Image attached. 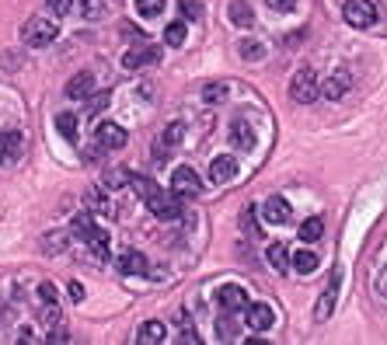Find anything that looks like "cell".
Wrapping results in <instances>:
<instances>
[{
  "instance_id": "cell-1",
  "label": "cell",
  "mask_w": 387,
  "mask_h": 345,
  "mask_svg": "<svg viewBox=\"0 0 387 345\" xmlns=\"http://www.w3.org/2000/svg\"><path fill=\"white\" fill-rule=\"evenodd\" d=\"M147 206H150V213L157 216V220H178L182 216V196H175V192H150L147 196Z\"/></svg>"
},
{
  "instance_id": "cell-2",
  "label": "cell",
  "mask_w": 387,
  "mask_h": 345,
  "mask_svg": "<svg viewBox=\"0 0 387 345\" xmlns=\"http://www.w3.org/2000/svg\"><path fill=\"white\" fill-rule=\"evenodd\" d=\"M317 74L311 70V67H304V70H297L293 74V81H290V98L297 101V105H307V101H314L317 98Z\"/></svg>"
},
{
  "instance_id": "cell-3",
  "label": "cell",
  "mask_w": 387,
  "mask_h": 345,
  "mask_svg": "<svg viewBox=\"0 0 387 345\" xmlns=\"http://www.w3.org/2000/svg\"><path fill=\"white\" fill-rule=\"evenodd\" d=\"M342 18L353 28H373L377 25V8H373V0H346Z\"/></svg>"
},
{
  "instance_id": "cell-4",
  "label": "cell",
  "mask_w": 387,
  "mask_h": 345,
  "mask_svg": "<svg viewBox=\"0 0 387 345\" xmlns=\"http://www.w3.org/2000/svg\"><path fill=\"white\" fill-rule=\"evenodd\" d=\"M154 63H160V45H157V42H140L136 49H129V52L123 56V67H126V70H147V67H154Z\"/></svg>"
},
{
  "instance_id": "cell-5",
  "label": "cell",
  "mask_w": 387,
  "mask_h": 345,
  "mask_svg": "<svg viewBox=\"0 0 387 345\" xmlns=\"http://www.w3.org/2000/svg\"><path fill=\"white\" fill-rule=\"evenodd\" d=\"M21 39L28 45H49L52 39H56V21H52V18H32L21 28Z\"/></svg>"
},
{
  "instance_id": "cell-6",
  "label": "cell",
  "mask_w": 387,
  "mask_h": 345,
  "mask_svg": "<svg viewBox=\"0 0 387 345\" xmlns=\"http://www.w3.org/2000/svg\"><path fill=\"white\" fill-rule=\"evenodd\" d=\"M171 192L189 199V196H199L202 192V182L192 167H175V175H171Z\"/></svg>"
},
{
  "instance_id": "cell-7",
  "label": "cell",
  "mask_w": 387,
  "mask_h": 345,
  "mask_svg": "<svg viewBox=\"0 0 387 345\" xmlns=\"http://www.w3.org/2000/svg\"><path fill=\"white\" fill-rule=\"evenodd\" d=\"M216 304L224 311H244L248 307V293L241 290V286L227 282V286H220V290H216Z\"/></svg>"
},
{
  "instance_id": "cell-8",
  "label": "cell",
  "mask_w": 387,
  "mask_h": 345,
  "mask_svg": "<svg viewBox=\"0 0 387 345\" xmlns=\"http://www.w3.org/2000/svg\"><path fill=\"white\" fill-rule=\"evenodd\" d=\"M244 324H248L251 331H269V328H272V307H269V304H251V300H248V307H244Z\"/></svg>"
},
{
  "instance_id": "cell-9",
  "label": "cell",
  "mask_w": 387,
  "mask_h": 345,
  "mask_svg": "<svg viewBox=\"0 0 387 345\" xmlns=\"http://www.w3.org/2000/svg\"><path fill=\"white\" fill-rule=\"evenodd\" d=\"M126 129L119 126V123H101L98 126V143L105 147V150H123L126 147Z\"/></svg>"
},
{
  "instance_id": "cell-10",
  "label": "cell",
  "mask_w": 387,
  "mask_h": 345,
  "mask_svg": "<svg viewBox=\"0 0 387 345\" xmlns=\"http://www.w3.org/2000/svg\"><path fill=\"white\" fill-rule=\"evenodd\" d=\"M335 300H339V275H331V282L321 290V300H317V307H314V321H328V317H331V307H335Z\"/></svg>"
},
{
  "instance_id": "cell-11",
  "label": "cell",
  "mask_w": 387,
  "mask_h": 345,
  "mask_svg": "<svg viewBox=\"0 0 387 345\" xmlns=\"http://www.w3.org/2000/svg\"><path fill=\"white\" fill-rule=\"evenodd\" d=\"M349 84H353V77H349V70H335L331 74L317 91L324 94V98H331V101H339V98H346V91H349Z\"/></svg>"
},
{
  "instance_id": "cell-12",
  "label": "cell",
  "mask_w": 387,
  "mask_h": 345,
  "mask_svg": "<svg viewBox=\"0 0 387 345\" xmlns=\"http://www.w3.org/2000/svg\"><path fill=\"white\" fill-rule=\"evenodd\" d=\"M231 143H234V150H255V126L251 123H244V119H238V123H231Z\"/></svg>"
},
{
  "instance_id": "cell-13",
  "label": "cell",
  "mask_w": 387,
  "mask_h": 345,
  "mask_svg": "<svg viewBox=\"0 0 387 345\" xmlns=\"http://www.w3.org/2000/svg\"><path fill=\"white\" fill-rule=\"evenodd\" d=\"M262 216H265V223H286L290 220V202L283 196H269L265 206H262Z\"/></svg>"
},
{
  "instance_id": "cell-14",
  "label": "cell",
  "mask_w": 387,
  "mask_h": 345,
  "mask_svg": "<svg viewBox=\"0 0 387 345\" xmlns=\"http://www.w3.org/2000/svg\"><path fill=\"white\" fill-rule=\"evenodd\" d=\"M234 175H238V160H234L231 154H220V157L209 164V178H213V182H220V185L231 182Z\"/></svg>"
},
{
  "instance_id": "cell-15",
  "label": "cell",
  "mask_w": 387,
  "mask_h": 345,
  "mask_svg": "<svg viewBox=\"0 0 387 345\" xmlns=\"http://www.w3.org/2000/svg\"><path fill=\"white\" fill-rule=\"evenodd\" d=\"M91 91H94V74H91V70H81V74H74V77L67 81V98H74V101L87 98Z\"/></svg>"
},
{
  "instance_id": "cell-16",
  "label": "cell",
  "mask_w": 387,
  "mask_h": 345,
  "mask_svg": "<svg viewBox=\"0 0 387 345\" xmlns=\"http://www.w3.org/2000/svg\"><path fill=\"white\" fill-rule=\"evenodd\" d=\"M116 269H119L123 275H143V272H147V258H143L140 251H126V255L116 258Z\"/></svg>"
},
{
  "instance_id": "cell-17",
  "label": "cell",
  "mask_w": 387,
  "mask_h": 345,
  "mask_svg": "<svg viewBox=\"0 0 387 345\" xmlns=\"http://www.w3.org/2000/svg\"><path fill=\"white\" fill-rule=\"evenodd\" d=\"M18 157H21V133L8 129L0 136V160H18Z\"/></svg>"
},
{
  "instance_id": "cell-18",
  "label": "cell",
  "mask_w": 387,
  "mask_h": 345,
  "mask_svg": "<svg viewBox=\"0 0 387 345\" xmlns=\"http://www.w3.org/2000/svg\"><path fill=\"white\" fill-rule=\"evenodd\" d=\"M143 345H157V342H164L168 338V328H164L160 321H147L143 328H140V335H136Z\"/></svg>"
},
{
  "instance_id": "cell-19",
  "label": "cell",
  "mask_w": 387,
  "mask_h": 345,
  "mask_svg": "<svg viewBox=\"0 0 387 345\" xmlns=\"http://www.w3.org/2000/svg\"><path fill=\"white\" fill-rule=\"evenodd\" d=\"M321 234H324V223H321V216H311V220H304V223H300V241H304V244L321 241Z\"/></svg>"
},
{
  "instance_id": "cell-20",
  "label": "cell",
  "mask_w": 387,
  "mask_h": 345,
  "mask_svg": "<svg viewBox=\"0 0 387 345\" xmlns=\"http://www.w3.org/2000/svg\"><path fill=\"white\" fill-rule=\"evenodd\" d=\"M265 255H269V262H272L275 272H286V269H290V251H286L283 244H269Z\"/></svg>"
},
{
  "instance_id": "cell-21",
  "label": "cell",
  "mask_w": 387,
  "mask_h": 345,
  "mask_svg": "<svg viewBox=\"0 0 387 345\" xmlns=\"http://www.w3.org/2000/svg\"><path fill=\"white\" fill-rule=\"evenodd\" d=\"M290 262H293V269H297V272H304V275H311V272L317 269V255H314V251H307V248H304V251H297Z\"/></svg>"
},
{
  "instance_id": "cell-22",
  "label": "cell",
  "mask_w": 387,
  "mask_h": 345,
  "mask_svg": "<svg viewBox=\"0 0 387 345\" xmlns=\"http://www.w3.org/2000/svg\"><path fill=\"white\" fill-rule=\"evenodd\" d=\"M231 21H234V25H241V28L255 21V14H251V8L244 4V0H231Z\"/></svg>"
},
{
  "instance_id": "cell-23",
  "label": "cell",
  "mask_w": 387,
  "mask_h": 345,
  "mask_svg": "<svg viewBox=\"0 0 387 345\" xmlns=\"http://www.w3.org/2000/svg\"><path fill=\"white\" fill-rule=\"evenodd\" d=\"M227 94H231V87H227L224 81H209V84L202 87V98H206L209 105H216V101H224Z\"/></svg>"
},
{
  "instance_id": "cell-24",
  "label": "cell",
  "mask_w": 387,
  "mask_h": 345,
  "mask_svg": "<svg viewBox=\"0 0 387 345\" xmlns=\"http://www.w3.org/2000/svg\"><path fill=\"white\" fill-rule=\"evenodd\" d=\"M56 129L63 133V140H77V115H70V112H63V115H56Z\"/></svg>"
},
{
  "instance_id": "cell-25",
  "label": "cell",
  "mask_w": 387,
  "mask_h": 345,
  "mask_svg": "<svg viewBox=\"0 0 387 345\" xmlns=\"http://www.w3.org/2000/svg\"><path fill=\"white\" fill-rule=\"evenodd\" d=\"M238 52L244 56V60H262V42L258 39H241V45H238Z\"/></svg>"
},
{
  "instance_id": "cell-26",
  "label": "cell",
  "mask_w": 387,
  "mask_h": 345,
  "mask_svg": "<svg viewBox=\"0 0 387 345\" xmlns=\"http://www.w3.org/2000/svg\"><path fill=\"white\" fill-rule=\"evenodd\" d=\"M164 42L182 45V42H185V21H171L168 28H164Z\"/></svg>"
},
{
  "instance_id": "cell-27",
  "label": "cell",
  "mask_w": 387,
  "mask_h": 345,
  "mask_svg": "<svg viewBox=\"0 0 387 345\" xmlns=\"http://www.w3.org/2000/svg\"><path fill=\"white\" fill-rule=\"evenodd\" d=\"M87 244H91V251H94L98 258L108 255V234H105V230H94V234L87 238Z\"/></svg>"
},
{
  "instance_id": "cell-28",
  "label": "cell",
  "mask_w": 387,
  "mask_h": 345,
  "mask_svg": "<svg viewBox=\"0 0 387 345\" xmlns=\"http://www.w3.org/2000/svg\"><path fill=\"white\" fill-rule=\"evenodd\" d=\"M216 335L224 338V342H231V338H238V328H234V321H231V311L216 321Z\"/></svg>"
},
{
  "instance_id": "cell-29",
  "label": "cell",
  "mask_w": 387,
  "mask_h": 345,
  "mask_svg": "<svg viewBox=\"0 0 387 345\" xmlns=\"http://www.w3.org/2000/svg\"><path fill=\"white\" fill-rule=\"evenodd\" d=\"M74 230H77V234H81V241H87V238L94 234V230H98V227H94V220H91L87 213H81V216L74 220Z\"/></svg>"
},
{
  "instance_id": "cell-30",
  "label": "cell",
  "mask_w": 387,
  "mask_h": 345,
  "mask_svg": "<svg viewBox=\"0 0 387 345\" xmlns=\"http://www.w3.org/2000/svg\"><path fill=\"white\" fill-rule=\"evenodd\" d=\"M136 11H140L143 18H157V14L164 11V0H136Z\"/></svg>"
},
{
  "instance_id": "cell-31",
  "label": "cell",
  "mask_w": 387,
  "mask_h": 345,
  "mask_svg": "<svg viewBox=\"0 0 387 345\" xmlns=\"http://www.w3.org/2000/svg\"><path fill=\"white\" fill-rule=\"evenodd\" d=\"M182 18L185 21H199V14H202V4H199V0H182Z\"/></svg>"
},
{
  "instance_id": "cell-32",
  "label": "cell",
  "mask_w": 387,
  "mask_h": 345,
  "mask_svg": "<svg viewBox=\"0 0 387 345\" xmlns=\"http://www.w3.org/2000/svg\"><path fill=\"white\" fill-rule=\"evenodd\" d=\"M101 11H105L101 0H81V14L84 18H101Z\"/></svg>"
},
{
  "instance_id": "cell-33",
  "label": "cell",
  "mask_w": 387,
  "mask_h": 345,
  "mask_svg": "<svg viewBox=\"0 0 387 345\" xmlns=\"http://www.w3.org/2000/svg\"><path fill=\"white\" fill-rule=\"evenodd\" d=\"M178 140H182V123H171L168 129H164V136H160V143H164V147H168V143L175 147Z\"/></svg>"
},
{
  "instance_id": "cell-34",
  "label": "cell",
  "mask_w": 387,
  "mask_h": 345,
  "mask_svg": "<svg viewBox=\"0 0 387 345\" xmlns=\"http://www.w3.org/2000/svg\"><path fill=\"white\" fill-rule=\"evenodd\" d=\"M87 98H91V105H87V112H101V108L108 105V98H112V94H108V91H98V94H94V91H91Z\"/></svg>"
},
{
  "instance_id": "cell-35",
  "label": "cell",
  "mask_w": 387,
  "mask_h": 345,
  "mask_svg": "<svg viewBox=\"0 0 387 345\" xmlns=\"http://www.w3.org/2000/svg\"><path fill=\"white\" fill-rule=\"evenodd\" d=\"M39 297H42V304H56L60 300V293H56V286H52V282H42L39 286Z\"/></svg>"
},
{
  "instance_id": "cell-36",
  "label": "cell",
  "mask_w": 387,
  "mask_h": 345,
  "mask_svg": "<svg viewBox=\"0 0 387 345\" xmlns=\"http://www.w3.org/2000/svg\"><path fill=\"white\" fill-rule=\"evenodd\" d=\"M45 8H49V14H70V0H45Z\"/></svg>"
},
{
  "instance_id": "cell-37",
  "label": "cell",
  "mask_w": 387,
  "mask_h": 345,
  "mask_svg": "<svg viewBox=\"0 0 387 345\" xmlns=\"http://www.w3.org/2000/svg\"><path fill=\"white\" fill-rule=\"evenodd\" d=\"M133 182H136V192H140V196H150V192H157V185H154L150 178H140V175H136Z\"/></svg>"
},
{
  "instance_id": "cell-38",
  "label": "cell",
  "mask_w": 387,
  "mask_h": 345,
  "mask_svg": "<svg viewBox=\"0 0 387 345\" xmlns=\"http://www.w3.org/2000/svg\"><path fill=\"white\" fill-rule=\"evenodd\" d=\"M105 185L108 189H123L126 182H123V171H108V175H105Z\"/></svg>"
},
{
  "instance_id": "cell-39",
  "label": "cell",
  "mask_w": 387,
  "mask_h": 345,
  "mask_svg": "<svg viewBox=\"0 0 387 345\" xmlns=\"http://www.w3.org/2000/svg\"><path fill=\"white\" fill-rule=\"evenodd\" d=\"M241 227H244V230H255V238H258V223H255V216H251V206L241 213Z\"/></svg>"
},
{
  "instance_id": "cell-40",
  "label": "cell",
  "mask_w": 387,
  "mask_h": 345,
  "mask_svg": "<svg viewBox=\"0 0 387 345\" xmlns=\"http://www.w3.org/2000/svg\"><path fill=\"white\" fill-rule=\"evenodd\" d=\"M269 8H275V11H293L297 0H269Z\"/></svg>"
},
{
  "instance_id": "cell-41",
  "label": "cell",
  "mask_w": 387,
  "mask_h": 345,
  "mask_svg": "<svg viewBox=\"0 0 387 345\" xmlns=\"http://www.w3.org/2000/svg\"><path fill=\"white\" fill-rule=\"evenodd\" d=\"M67 338H70V335H67L60 324H52V331H49V342H52V345H56V342H67Z\"/></svg>"
},
{
  "instance_id": "cell-42",
  "label": "cell",
  "mask_w": 387,
  "mask_h": 345,
  "mask_svg": "<svg viewBox=\"0 0 387 345\" xmlns=\"http://www.w3.org/2000/svg\"><path fill=\"white\" fill-rule=\"evenodd\" d=\"M87 202H91L94 209H105V199H101V192H98V189H91V192H87Z\"/></svg>"
},
{
  "instance_id": "cell-43",
  "label": "cell",
  "mask_w": 387,
  "mask_h": 345,
  "mask_svg": "<svg viewBox=\"0 0 387 345\" xmlns=\"http://www.w3.org/2000/svg\"><path fill=\"white\" fill-rule=\"evenodd\" d=\"M70 297H74L77 304L84 300V286H81V282H70Z\"/></svg>"
},
{
  "instance_id": "cell-44",
  "label": "cell",
  "mask_w": 387,
  "mask_h": 345,
  "mask_svg": "<svg viewBox=\"0 0 387 345\" xmlns=\"http://www.w3.org/2000/svg\"><path fill=\"white\" fill-rule=\"evenodd\" d=\"M377 290H380V297H387V269H384V275H380V286H377Z\"/></svg>"
}]
</instances>
